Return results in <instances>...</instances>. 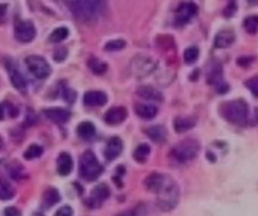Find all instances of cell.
I'll list each match as a JSON object with an SVG mask.
<instances>
[{"instance_id": "cell-2", "label": "cell", "mask_w": 258, "mask_h": 216, "mask_svg": "<svg viewBox=\"0 0 258 216\" xmlns=\"http://www.w3.org/2000/svg\"><path fill=\"white\" fill-rule=\"evenodd\" d=\"M157 206L162 211H171L180 200V188L171 177H167L157 194Z\"/></svg>"}, {"instance_id": "cell-22", "label": "cell", "mask_w": 258, "mask_h": 216, "mask_svg": "<svg viewBox=\"0 0 258 216\" xmlns=\"http://www.w3.org/2000/svg\"><path fill=\"white\" fill-rule=\"evenodd\" d=\"M134 109H136L137 115L145 120L153 119L158 113L157 108L152 104H137Z\"/></svg>"}, {"instance_id": "cell-16", "label": "cell", "mask_w": 258, "mask_h": 216, "mask_svg": "<svg viewBox=\"0 0 258 216\" xmlns=\"http://www.w3.org/2000/svg\"><path fill=\"white\" fill-rule=\"evenodd\" d=\"M43 114L56 124H64L70 119V113L62 108H48L43 110Z\"/></svg>"}, {"instance_id": "cell-39", "label": "cell", "mask_w": 258, "mask_h": 216, "mask_svg": "<svg viewBox=\"0 0 258 216\" xmlns=\"http://www.w3.org/2000/svg\"><path fill=\"white\" fill-rule=\"evenodd\" d=\"M64 100L68 101V103H74L75 99H76V94H75V91H72L71 89H64Z\"/></svg>"}, {"instance_id": "cell-29", "label": "cell", "mask_w": 258, "mask_h": 216, "mask_svg": "<svg viewBox=\"0 0 258 216\" xmlns=\"http://www.w3.org/2000/svg\"><path fill=\"white\" fill-rule=\"evenodd\" d=\"M68 37V29L66 27H60L55 29L49 36V42L52 43H60Z\"/></svg>"}, {"instance_id": "cell-33", "label": "cell", "mask_w": 258, "mask_h": 216, "mask_svg": "<svg viewBox=\"0 0 258 216\" xmlns=\"http://www.w3.org/2000/svg\"><path fill=\"white\" fill-rule=\"evenodd\" d=\"M199 58V48L197 47H189V48L185 49L184 52V61L186 62L187 65H191V63H195Z\"/></svg>"}, {"instance_id": "cell-41", "label": "cell", "mask_w": 258, "mask_h": 216, "mask_svg": "<svg viewBox=\"0 0 258 216\" xmlns=\"http://www.w3.org/2000/svg\"><path fill=\"white\" fill-rule=\"evenodd\" d=\"M237 62H238V65L242 66V67H248L252 62H253V58L252 57H241V58H238V60H237Z\"/></svg>"}, {"instance_id": "cell-36", "label": "cell", "mask_w": 258, "mask_h": 216, "mask_svg": "<svg viewBox=\"0 0 258 216\" xmlns=\"http://www.w3.org/2000/svg\"><path fill=\"white\" fill-rule=\"evenodd\" d=\"M236 12H237L236 0H230L229 3H228V5H226V9H224V16H226V18H232Z\"/></svg>"}, {"instance_id": "cell-10", "label": "cell", "mask_w": 258, "mask_h": 216, "mask_svg": "<svg viewBox=\"0 0 258 216\" xmlns=\"http://www.w3.org/2000/svg\"><path fill=\"white\" fill-rule=\"evenodd\" d=\"M153 67H155V63L152 62L151 58L143 57V56H138L132 62V68H134L133 72L139 77H143L145 75H148L149 72H152Z\"/></svg>"}, {"instance_id": "cell-18", "label": "cell", "mask_w": 258, "mask_h": 216, "mask_svg": "<svg viewBox=\"0 0 258 216\" xmlns=\"http://www.w3.org/2000/svg\"><path fill=\"white\" fill-rule=\"evenodd\" d=\"M137 94L139 97H142L147 101H162L163 96L157 89L153 86H139L137 89Z\"/></svg>"}, {"instance_id": "cell-21", "label": "cell", "mask_w": 258, "mask_h": 216, "mask_svg": "<svg viewBox=\"0 0 258 216\" xmlns=\"http://www.w3.org/2000/svg\"><path fill=\"white\" fill-rule=\"evenodd\" d=\"M209 84L214 85L216 87V90L222 93H226L228 90V85L224 82L223 80V74H222V67H215L211 71V74L209 75Z\"/></svg>"}, {"instance_id": "cell-5", "label": "cell", "mask_w": 258, "mask_h": 216, "mask_svg": "<svg viewBox=\"0 0 258 216\" xmlns=\"http://www.w3.org/2000/svg\"><path fill=\"white\" fill-rule=\"evenodd\" d=\"M80 176L85 181H95L100 177L103 173V166L99 163L95 154L91 151L84 152V154L80 158Z\"/></svg>"}, {"instance_id": "cell-23", "label": "cell", "mask_w": 258, "mask_h": 216, "mask_svg": "<svg viewBox=\"0 0 258 216\" xmlns=\"http://www.w3.org/2000/svg\"><path fill=\"white\" fill-rule=\"evenodd\" d=\"M60 200H61L60 192L56 188L48 187L45 191V194H43L42 205L46 209H51L52 206H55L56 203L60 202Z\"/></svg>"}, {"instance_id": "cell-17", "label": "cell", "mask_w": 258, "mask_h": 216, "mask_svg": "<svg viewBox=\"0 0 258 216\" xmlns=\"http://www.w3.org/2000/svg\"><path fill=\"white\" fill-rule=\"evenodd\" d=\"M108 101V96L103 91H89L84 95V104L86 107H103Z\"/></svg>"}, {"instance_id": "cell-3", "label": "cell", "mask_w": 258, "mask_h": 216, "mask_svg": "<svg viewBox=\"0 0 258 216\" xmlns=\"http://www.w3.org/2000/svg\"><path fill=\"white\" fill-rule=\"evenodd\" d=\"M200 152V144L197 140L191 138L184 139L181 140L180 143L175 145L174 148L171 149V158L177 163H187V162H191L193 159H195Z\"/></svg>"}, {"instance_id": "cell-35", "label": "cell", "mask_w": 258, "mask_h": 216, "mask_svg": "<svg viewBox=\"0 0 258 216\" xmlns=\"http://www.w3.org/2000/svg\"><path fill=\"white\" fill-rule=\"evenodd\" d=\"M245 86L251 90L253 96L258 97V77H252L245 81Z\"/></svg>"}, {"instance_id": "cell-44", "label": "cell", "mask_w": 258, "mask_h": 216, "mask_svg": "<svg viewBox=\"0 0 258 216\" xmlns=\"http://www.w3.org/2000/svg\"><path fill=\"white\" fill-rule=\"evenodd\" d=\"M249 4H252V5H258V0H247Z\"/></svg>"}, {"instance_id": "cell-19", "label": "cell", "mask_w": 258, "mask_h": 216, "mask_svg": "<svg viewBox=\"0 0 258 216\" xmlns=\"http://www.w3.org/2000/svg\"><path fill=\"white\" fill-rule=\"evenodd\" d=\"M72 167H74V162H72L71 155L68 153H61L57 159V171L61 176H67L71 173Z\"/></svg>"}, {"instance_id": "cell-6", "label": "cell", "mask_w": 258, "mask_h": 216, "mask_svg": "<svg viewBox=\"0 0 258 216\" xmlns=\"http://www.w3.org/2000/svg\"><path fill=\"white\" fill-rule=\"evenodd\" d=\"M26 65L28 67L29 72L37 78H47L51 75V66L45 58L41 56H28L26 58Z\"/></svg>"}, {"instance_id": "cell-37", "label": "cell", "mask_w": 258, "mask_h": 216, "mask_svg": "<svg viewBox=\"0 0 258 216\" xmlns=\"http://www.w3.org/2000/svg\"><path fill=\"white\" fill-rule=\"evenodd\" d=\"M74 215V210L70 206H62L56 211L55 216H72Z\"/></svg>"}, {"instance_id": "cell-9", "label": "cell", "mask_w": 258, "mask_h": 216, "mask_svg": "<svg viewBox=\"0 0 258 216\" xmlns=\"http://www.w3.org/2000/svg\"><path fill=\"white\" fill-rule=\"evenodd\" d=\"M7 70L8 74H9V78L12 85L16 87V90L24 93V91L27 90V81L26 78H24V76L22 75V72L18 70V67L14 65L13 62H7Z\"/></svg>"}, {"instance_id": "cell-45", "label": "cell", "mask_w": 258, "mask_h": 216, "mask_svg": "<svg viewBox=\"0 0 258 216\" xmlns=\"http://www.w3.org/2000/svg\"><path fill=\"white\" fill-rule=\"evenodd\" d=\"M3 144H4V143H3V138L0 137V149L3 148Z\"/></svg>"}, {"instance_id": "cell-40", "label": "cell", "mask_w": 258, "mask_h": 216, "mask_svg": "<svg viewBox=\"0 0 258 216\" xmlns=\"http://www.w3.org/2000/svg\"><path fill=\"white\" fill-rule=\"evenodd\" d=\"M7 4H0V24H3L5 22V19H7Z\"/></svg>"}, {"instance_id": "cell-32", "label": "cell", "mask_w": 258, "mask_h": 216, "mask_svg": "<svg viewBox=\"0 0 258 216\" xmlns=\"http://www.w3.org/2000/svg\"><path fill=\"white\" fill-rule=\"evenodd\" d=\"M87 65H89L90 70L95 75H103L104 72H107V70H108L107 63H104L103 61L97 60V58H91Z\"/></svg>"}, {"instance_id": "cell-8", "label": "cell", "mask_w": 258, "mask_h": 216, "mask_svg": "<svg viewBox=\"0 0 258 216\" xmlns=\"http://www.w3.org/2000/svg\"><path fill=\"white\" fill-rule=\"evenodd\" d=\"M197 14V5L194 1H182L176 10L175 20L178 26H184L190 22L194 16Z\"/></svg>"}, {"instance_id": "cell-28", "label": "cell", "mask_w": 258, "mask_h": 216, "mask_svg": "<svg viewBox=\"0 0 258 216\" xmlns=\"http://www.w3.org/2000/svg\"><path fill=\"white\" fill-rule=\"evenodd\" d=\"M148 215V210L145 203H138L137 206H134L133 209L123 211V213L118 214L116 216H147Z\"/></svg>"}, {"instance_id": "cell-7", "label": "cell", "mask_w": 258, "mask_h": 216, "mask_svg": "<svg viewBox=\"0 0 258 216\" xmlns=\"http://www.w3.org/2000/svg\"><path fill=\"white\" fill-rule=\"evenodd\" d=\"M14 36L20 43L32 42L36 37V27L31 20H20L16 24Z\"/></svg>"}, {"instance_id": "cell-12", "label": "cell", "mask_w": 258, "mask_h": 216, "mask_svg": "<svg viewBox=\"0 0 258 216\" xmlns=\"http://www.w3.org/2000/svg\"><path fill=\"white\" fill-rule=\"evenodd\" d=\"M123 151V142L122 139L118 137H113L108 140L105 149H104V155L108 161H114L118 158Z\"/></svg>"}, {"instance_id": "cell-15", "label": "cell", "mask_w": 258, "mask_h": 216, "mask_svg": "<svg viewBox=\"0 0 258 216\" xmlns=\"http://www.w3.org/2000/svg\"><path fill=\"white\" fill-rule=\"evenodd\" d=\"M127 118V110L124 109L123 107H115L109 109L105 113V116H104V119L108 124L110 125H118L120 123H123L126 120Z\"/></svg>"}, {"instance_id": "cell-13", "label": "cell", "mask_w": 258, "mask_h": 216, "mask_svg": "<svg viewBox=\"0 0 258 216\" xmlns=\"http://www.w3.org/2000/svg\"><path fill=\"white\" fill-rule=\"evenodd\" d=\"M166 178H167V176L162 173H157V172L148 174L145 180V187L148 191H151V192H153V194H157L160 188L165 184Z\"/></svg>"}, {"instance_id": "cell-31", "label": "cell", "mask_w": 258, "mask_h": 216, "mask_svg": "<svg viewBox=\"0 0 258 216\" xmlns=\"http://www.w3.org/2000/svg\"><path fill=\"white\" fill-rule=\"evenodd\" d=\"M43 154V148L38 144H32L29 145L28 148L24 152V158L28 159V161H32V159H36L38 157Z\"/></svg>"}, {"instance_id": "cell-20", "label": "cell", "mask_w": 258, "mask_h": 216, "mask_svg": "<svg viewBox=\"0 0 258 216\" xmlns=\"http://www.w3.org/2000/svg\"><path fill=\"white\" fill-rule=\"evenodd\" d=\"M196 124V119L193 116H177L174 120V128L177 133H185L193 129Z\"/></svg>"}, {"instance_id": "cell-34", "label": "cell", "mask_w": 258, "mask_h": 216, "mask_svg": "<svg viewBox=\"0 0 258 216\" xmlns=\"http://www.w3.org/2000/svg\"><path fill=\"white\" fill-rule=\"evenodd\" d=\"M126 47V41L123 39H114V41H110L105 45V51H119Z\"/></svg>"}, {"instance_id": "cell-43", "label": "cell", "mask_w": 258, "mask_h": 216, "mask_svg": "<svg viewBox=\"0 0 258 216\" xmlns=\"http://www.w3.org/2000/svg\"><path fill=\"white\" fill-rule=\"evenodd\" d=\"M4 119V108L3 105L0 104V120H3Z\"/></svg>"}, {"instance_id": "cell-11", "label": "cell", "mask_w": 258, "mask_h": 216, "mask_svg": "<svg viewBox=\"0 0 258 216\" xmlns=\"http://www.w3.org/2000/svg\"><path fill=\"white\" fill-rule=\"evenodd\" d=\"M110 196V190L108 187V185L100 184L94 187V190L91 191V197L90 200H87V205H90L91 207H97L100 206L101 202L105 201L108 197Z\"/></svg>"}, {"instance_id": "cell-30", "label": "cell", "mask_w": 258, "mask_h": 216, "mask_svg": "<svg viewBox=\"0 0 258 216\" xmlns=\"http://www.w3.org/2000/svg\"><path fill=\"white\" fill-rule=\"evenodd\" d=\"M243 27L249 34H256L258 32V15L247 16L243 22Z\"/></svg>"}, {"instance_id": "cell-4", "label": "cell", "mask_w": 258, "mask_h": 216, "mask_svg": "<svg viewBox=\"0 0 258 216\" xmlns=\"http://www.w3.org/2000/svg\"><path fill=\"white\" fill-rule=\"evenodd\" d=\"M72 13L84 20H91L97 18L100 12V0H67Z\"/></svg>"}, {"instance_id": "cell-42", "label": "cell", "mask_w": 258, "mask_h": 216, "mask_svg": "<svg viewBox=\"0 0 258 216\" xmlns=\"http://www.w3.org/2000/svg\"><path fill=\"white\" fill-rule=\"evenodd\" d=\"M4 216H20V214L18 211V209L10 206L4 210Z\"/></svg>"}, {"instance_id": "cell-24", "label": "cell", "mask_w": 258, "mask_h": 216, "mask_svg": "<svg viewBox=\"0 0 258 216\" xmlns=\"http://www.w3.org/2000/svg\"><path fill=\"white\" fill-rule=\"evenodd\" d=\"M145 134L151 140L156 143H162L165 142L166 137H167V132H166L165 126L162 125H155L149 126L148 129L145 130Z\"/></svg>"}, {"instance_id": "cell-25", "label": "cell", "mask_w": 258, "mask_h": 216, "mask_svg": "<svg viewBox=\"0 0 258 216\" xmlns=\"http://www.w3.org/2000/svg\"><path fill=\"white\" fill-rule=\"evenodd\" d=\"M76 132H78L79 137L82 139H91L95 136V125L90 122H82L79 124V126L76 128Z\"/></svg>"}, {"instance_id": "cell-1", "label": "cell", "mask_w": 258, "mask_h": 216, "mask_svg": "<svg viewBox=\"0 0 258 216\" xmlns=\"http://www.w3.org/2000/svg\"><path fill=\"white\" fill-rule=\"evenodd\" d=\"M220 114L234 125H245L248 122V105L242 99L226 101L220 107Z\"/></svg>"}, {"instance_id": "cell-26", "label": "cell", "mask_w": 258, "mask_h": 216, "mask_svg": "<svg viewBox=\"0 0 258 216\" xmlns=\"http://www.w3.org/2000/svg\"><path fill=\"white\" fill-rule=\"evenodd\" d=\"M149 153H151V147L148 144H145V143H142L133 152V158L136 159L137 162H139V163H143V162L147 161Z\"/></svg>"}, {"instance_id": "cell-14", "label": "cell", "mask_w": 258, "mask_h": 216, "mask_svg": "<svg viewBox=\"0 0 258 216\" xmlns=\"http://www.w3.org/2000/svg\"><path fill=\"white\" fill-rule=\"evenodd\" d=\"M236 41V34L230 29H223L215 36L214 46L216 48H228Z\"/></svg>"}, {"instance_id": "cell-38", "label": "cell", "mask_w": 258, "mask_h": 216, "mask_svg": "<svg viewBox=\"0 0 258 216\" xmlns=\"http://www.w3.org/2000/svg\"><path fill=\"white\" fill-rule=\"evenodd\" d=\"M66 57H67V49L64 48V47H61V48H58L55 52V61L62 62Z\"/></svg>"}, {"instance_id": "cell-27", "label": "cell", "mask_w": 258, "mask_h": 216, "mask_svg": "<svg viewBox=\"0 0 258 216\" xmlns=\"http://www.w3.org/2000/svg\"><path fill=\"white\" fill-rule=\"evenodd\" d=\"M14 197V188L9 182L0 180V200H10Z\"/></svg>"}]
</instances>
